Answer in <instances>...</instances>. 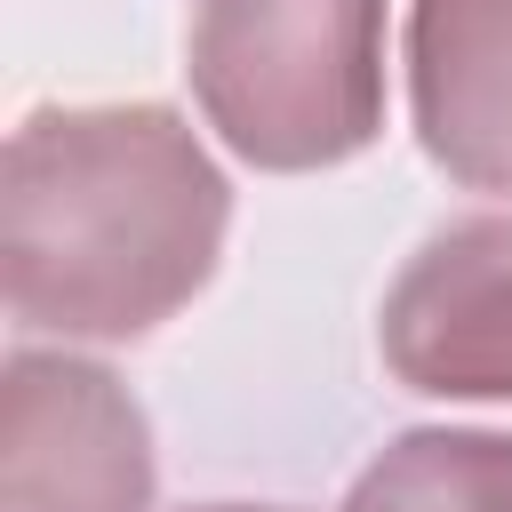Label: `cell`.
Masks as SVG:
<instances>
[{
	"instance_id": "obj_1",
	"label": "cell",
	"mask_w": 512,
	"mask_h": 512,
	"mask_svg": "<svg viewBox=\"0 0 512 512\" xmlns=\"http://www.w3.org/2000/svg\"><path fill=\"white\" fill-rule=\"evenodd\" d=\"M232 184L168 104H56L0 160V288L16 328L136 344L224 256Z\"/></svg>"
},
{
	"instance_id": "obj_2",
	"label": "cell",
	"mask_w": 512,
	"mask_h": 512,
	"mask_svg": "<svg viewBox=\"0 0 512 512\" xmlns=\"http://www.w3.org/2000/svg\"><path fill=\"white\" fill-rule=\"evenodd\" d=\"M184 72L248 168H336L384 136V0H200Z\"/></svg>"
},
{
	"instance_id": "obj_3",
	"label": "cell",
	"mask_w": 512,
	"mask_h": 512,
	"mask_svg": "<svg viewBox=\"0 0 512 512\" xmlns=\"http://www.w3.org/2000/svg\"><path fill=\"white\" fill-rule=\"evenodd\" d=\"M0 512H152V424L136 392L64 352L0 368Z\"/></svg>"
},
{
	"instance_id": "obj_4",
	"label": "cell",
	"mask_w": 512,
	"mask_h": 512,
	"mask_svg": "<svg viewBox=\"0 0 512 512\" xmlns=\"http://www.w3.org/2000/svg\"><path fill=\"white\" fill-rule=\"evenodd\" d=\"M376 352L424 400H512V216L440 224L384 288Z\"/></svg>"
},
{
	"instance_id": "obj_5",
	"label": "cell",
	"mask_w": 512,
	"mask_h": 512,
	"mask_svg": "<svg viewBox=\"0 0 512 512\" xmlns=\"http://www.w3.org/2000/svg\"><path fill=\"white\" fill-rule=\"evenodd\" d=\"M408 120L424 160L512 200V0H408Z\"/></svg>"
},
{
	"instance_id": "obj_6",
	"label": "cell",
	"mask_w": 512,
	"mask_h": 512,
	"mask_svg": "<svg viewBox=\"0 0 512 512\" xmlns=\"http://www.w3.org/2000/svg\"><path fill=\"white\" fill-rule=\"evenodd\" d=\"M344 512H512V432L424 424L360 464Z\"/></svg>"
},
{
	"instance_id": "obj_7",
	"label": "cell",
	"mask_w": 512,
	"mask_h": 512,
	"mask_svg": "<svg viewBox=\"0 0 512 512\" xmlns=\"http://www.w3.org/2000/svg\"><path fill=\"white\" fill-rule=\"evenodd\" d=\"M192 512H288V504H192Z\"/></svg>"
}]
</instances>
